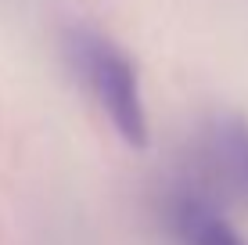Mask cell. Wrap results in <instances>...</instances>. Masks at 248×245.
<instances>
[{"label":"cell","instance_id":"obj_2","mask_svg":"<svg viewBox=\"0 0 248 245\" xmlns=\"http://www.w3.org/2000/svg\"><path fill=\"white\" fill-rule=\"evenodd\" d=\"M194 166L202 188L216 198L248 206V119L237 112H212L194 130Z\"/></svg>","mask_w":248,"mask_h":245},{"label":"cell","instance_id":"obj_1","mask_svg":"<svg viewBox=\"0 0 248 245\" xmlns=\"http://www.w3.org/2000/svg\"><path fill=\"white\" fill-rule=\"evenodd\" d=\"M62 50L72 76L79 80V87L90 94L93 105L105 112L112 130L130 148H148V108H144L140 72H137L133 58L112 36L90 25L65 29Z\"/></svg>","mask_w":248,"mask_h":245},{"label":"cell","instance_id":"obj_3","mask_svg":"<svg viewBox=\"0 0 248 245\" xmlns=\"http://www.w3.org/2000/svg\"><path fill=\"white\" fill-rule=\"evenodd\" d=\"M162 224L173 245H248V238L227 220L219 202L202 184H184L166 195Z\"/></svg>","mask_w":248,"mask_h":245}]
</instances>
